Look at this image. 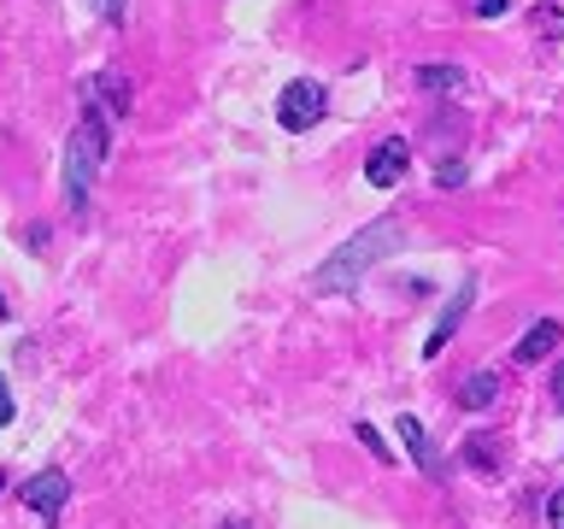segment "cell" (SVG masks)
<instances>
[{
    "label": "cell",
    "mask_w": 564,
    "mask_h": 529,
    "mask_svg": "<svg viewBox=\"0 0 564 529\" xmlns=\"http://www.w3.org/2000/svg\"><path fill=\"white\" fill-rule=\"evenodd\" d=\"M400 441H405V453H412L417 465H423V471L435 476V483H441V476H447V465H441V453H435V441H430V430H423L417 418H400Z\"/></svg>",
    "instance_id": "8"
},
{
    "label": "cell",
    "mask_w": 564,
    "mask_h": 529,
    "mask_svg": "<svg viewBox=\"0 0 564 529\" xmlns=\"http://www.w3.org/2000/svg\"><path fill=\"white\" fill-rule=\"evenodd\" d=\"M329 112V95H324V83H306V77H300V83H289V88H282V100H276V118H282V130H312V123L317 118H324Z\"/></svg>",
    "instance_id": "3"
},
{
    "label": "cell",
    "mask_w": 564,
    "mask_h": 529,
    "mask_svg": "<svg viewBox=\"0 0 564 529\" xmlns=\"http://www.w3.org/2000/svg\"><path fill=\"white\" fill-rule=\"evenodd\" d=\"M88 7H100L106 18H123V0H88Z\"/></svg>",
    "instance_id": "16"
},
{
    "label": "cell",
    "mask_w": 564,
    "mask_h": 529,
    "mask_svg": "<svg viewBox=\"0 0 564 529\" xmlns=\"http://www.w3.org/2000/svg\"><path fill=\"white\" fill-rule=\"evenodd\" d=\"M95 100H100L112 118H123V112H130V83H123L118 71H100V77L88 83V106H95Z\"/></svg>",
    "instance_id": "9"
},
{
    "label": "cell",
    "mask_w": 564,
    "mask_h": 529,
    "mask_svg": "<svg viewBox=\"0 0 564 529\" xmlns=\"http://www.w3.org/2000/svg\"><path fill=\"white\" fill-rule=\"evenodd\" d=\"M100 159H106V123L88 112L77 123V136H70V148H65V201H70V212L88 206V188H95Z\"/></svg>",
    "instance_id": "2"
},
{
    "label": "cell",
    "mask_w": 564,
    "mask_h": 529,
    "mask_svg": "<svg viewBox=\"0 0 564 529\" xmlns=\"http://www.w3.org/2000/svg\"><path fill=\"white\" fill-rule=\"evenodd\" d=\"M405 165H412V148H405L400 136H388L382 148L365 159V183H370V188H394L400 176H405Z\"/></svg>",
    "instance_id": "5"
},
{
    "label": "cell",
    "mask_w": 564,
    "mask_h": 529,
    "mask_svg": "<svg viewBox=\"0 0 564 529\" xmlns=\"http://www.w3.org/2000/svg\"><path fill=\"white\" fill-rule=\"evenodd\" d=\"M476 12H482V18H500V12H506V0H476Z\"/></svg>",
    "instance_id": "15"
},
{
    "label": "cell",
    "mask_w": 564,
    "mask_h": 529,
    "mask_svg": "<svg viewBox=\"0 0 564 529\" xmlns=\"http://www.w3.org/2000/svg\"><path fill=\"white\" fill-rule=\"evenodd\" d=\"M417 88H423V95L465 100L470 95V71H458V65H417Z\"/></svg>",
    "instance_id": "7"
},
{
    "label": "cell",
    "mask_w": 564,
    "mask_h": 529,
    "mask_svg": "<svg viewBox=\"0 0 564 529\" xmlns=\"http://www.w3.org/2000/svg\"><path fill=\"white\" fill-rule=\"evenodd\" d=\"M494 395H500V377H494V370H476V377L458 388V406H465V412H482V406H494Z\"/></svg>",
    "instance_id": "11"
},
{
    "label": "cell",
    "mask_w": 564,
    "mask_h": 529,
    "mask_svg": "<svg viewBox=\"0 0 564 529\" xmlns=\"http://www.w3.org/2000/svg\"><path fill=\"white\" fill-rule=\"evenodd\" d=\"M553 400L564 406V365H558V377H553Z\"/></svg>",
    "instance_id": "17"
},
{
    "label": "cell",
    "mask_w": 564,
    "mask_h": 529,
    "mask_svg": "<svg viewBox=\"0 0 564 529\" xmlns=\"http://www.w3.org/2000/svg\"><path fill=\"white\" fill-rule=\"evenodd\" d=\"M546 523H553V529H564V488L553 494V500H546Z\"/></svg>",
    "instance_id": "13"
},
{
    "label": "cell",
    "mask_w": 564,
    "mask_h": 529,
    "mask_svg": "<svg viewBox=\"0 0 564 529\" xmlns=\"http://www.w3.org/2000/svg\"><path fill=\"white\" fill-rule=\"evenodd\" d=\"M7 312H12V306H7V300H0V317H7Z\"/></svg>",
    "instance_id": "18"
},
{
    "label": "cell",
    "mask_w": 564,
    "mask_h": 529,
    "mask_svg": "<svg viewBox=\"0 0 564 529\" xmlns=\"http://www.w3.org/2000/svg\"><path fill=\"white\" fill-rule=\"evenodd\" d=\"M558 342H564V330L553 324V317H541V324H535V330H529L523 342H518V365H541V359H546V353H553Z\"/></svg>",
    "instance_id": "10"
},
{
    "label": "cell",
    "mask_w": 564,
    "mask_h": 529,
    "mask_svg": "<svg viewBox=\"0 0 564 529\" xmlns=\"http://www.w3.org/2000/svg\"><path fill=\"white\" fill-rule=\"evenodd\" d=\"M400 241H405V236H400V218H377V224H365L359 236L341 241L324 264H317V289H324V294H347V289H359L370 264H382Z\"/></svg>",
    "instance_id": "1"
},
{
    "label": "cell",
    "mask_w": 564,
    "mask_h": 529,
    "mask_svg": "<svg viewBox=\"0 0 564 529\" xmlns=\"http://www.w3.org/2000/svg\"><path fill=\"white\" fill-rule=\"evenodd\" d=\"M359 441H365V447H370V453H377V458H388V447H382V435H377V430H370V423H359Z\"/></svg>",
    "instance_id": "12"
},
{
    "label": "cell",
    "mask_w": 564,
    "mask_h": 529,
    "mask_svg": "<svg viewBox=\"0 0 564 529\" xmlns=\"http://www.w3.org/2000/svg\"><path fill=\"white\" fill-rule=\"evenodd\" d=\"M224 529H247V523H224Z\"/></svg>",
    "instance_id": "19"
},
{
    "label": "cell",
    "mask_w": 564,
    "mask_h": 529,
    "mask_svg": "<svg viewBox=\"0 0 564 529\" xmlns=\"http://www.w3.org/2000/svg\"><path fill=\"white\" fill-rule=\"evenodd\" d=\"M12 412H18V406H12V388H7V377H0V423H12Z\"/></svg>",
    "instance_id": "14"
},
{
    "label": "cell",
    "mask_w": 564,
    "mask_h": 529,
    "mask_svg": "<svg viewBox=\"0 0 564 529\" xmlns=\"http://www.w3.org/2000/svg\"><path fill=\"white\" fill-rule=\"evenodd\" d=\"M18 500H24L35 518H59L65 500H70V476L65 471H42V476H30L24 488H18Z\"/></svg>",
    "instance_id": "4"
},
{
    "label": "cell",
    "mask_w": 564,
    "mask_h": 529,
    "mask_svg": "<svg viewBox=\"0 0 564 529\" xmlns=\"http://www.w3.org/2000/svg\"><path fill=\"white\" fill-rule=\"evenodd\" d=\"M470 300H476V282H458L453 289V300L441 306V317H435V330H430V342H423V359H435L441 347L458 335V324H465V312H470Z\"/></svg>",
    "instance_id": "6"
},
{
    "label": "cell",
    "mask_w": 564,
    "mask_h": 529,
    "mask_svg": "<svg viewBox=\"0 0 564 529\" xmlns=\"http://www.w3.org/2000/svg\"><path fill=\"white\" fill-rule=\"evenodd\" d=\"M0 488H7V471H0Z\"/></svg>",
    "instance_id": "20"
}]
</instances>
